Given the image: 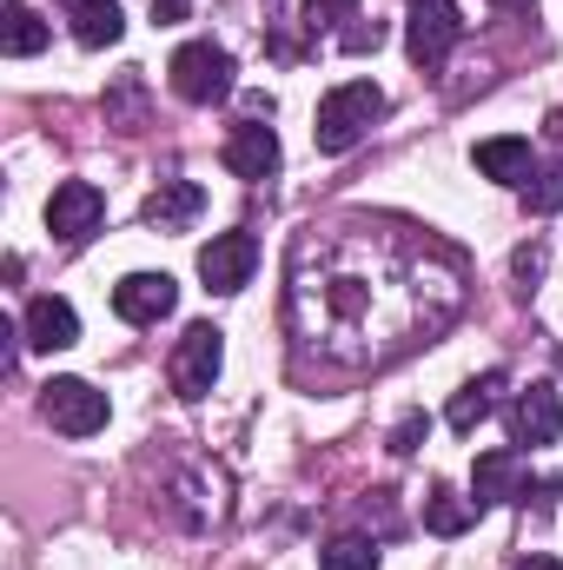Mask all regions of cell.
<instances>
[{"mask_svg": "<svg viewBox=\"0 0 563 570\" xmlns=\"http://www.w3.org/2000/svg\"><path fill=\"white\" fill-rule=\"evenodd\" d=\"M464 305V259L392 219L312 226L292 246L285 318L305 358L318 365H385L412 345H431Z\"/></svg>", "mask_w": 563, "mask_h": 570, "instance_id": "6da1fadb", "label": "cell"}, {"mask_svg": "<svg viewBox=\"0 0 563 570\" xmlns=\"http://www.w3.org/2000/svg\"><path fill=\"white\" fill-rule=\"evenodd\" d=\"M372 120H385V87L378 80H345L318 100V120H312V146L318 153H352V146L372 134Z\"/></svg>", "mask_w": 563, "mask_h": 570, "instance_id": "7a4b0ae2", "label": "cell"}, {"mask_svg": "<svg viewBox=\"0 0 563 570\" xmlns=\"http://www.w3.org/2000/svg\"><path fill=\"white\" fill-rule=\"evenodd\" d=\"M166 80H172V94H179L186 107H213V100L233 94V53L213 47V40H186V47L172 53Z\"/></svg>", "mask_w": 563, "mask_h": 570, "instance_id": "3957f363", "label": "cell"}, {"mask_svg": "<svg viewBox=\"0 0 563 570\" xmlns=\"http://www.w3.org/2000/svg\"><path fill=\"white\" fill-rule=\"evenodd\" d=\"M40 419L53 431H67V438H93V431H107L113 405H107V392H93L87 379H47V385H40Z\"/></svg>", "mask_w": 563, "mask_h": 570, "instance_id": "277c9868", "label": "cell"}, {"mask_svg": "<svg viewBox=\"0 0 563 570\" xmlns=\"http://www.w3.org/2000/svg\"><path fill=\"white\" fill-rule=\"evenodd\" d=\"M464 40V13L457 0H412V20H405V47L424 73H437L451 60V47Z\"/></svg>", "mask_w": 563, "mask_h": 570, "instance_id": "5b68a950", "label": "cell"}, {"mask_svg": "<svg viewBox=\"0 0 563 570\" xmlns=\"http://www.w3.org/2000/svg\"><path fill=\"white\" fill-rule=\"evenodd\" d=\"M219 365H226V332L219 325H186V338L172 345V392L179 399H206L213 392V379H219Z\"/></svg>", "mask_w": 563, "mask_h": 570, "instance_id": "8992f818", "label": "cell"}, {"mask_svg": "<svg viewBox=\"0 0 563 570\" xmlns=\"http://www.w3.org/2000/svg\"><path fill=\"white\" fill-rule=\"evenodd\" d=\"M100 219H107V199H100L93 179H60V186H53V199H47V233H53L60 246H87V239L100 233Z\"/></svg>", "mask_w": 563, "mask_h": 570, "instance_id": "52a82bcc", "label": "cell"}, {"mask_svg": "<svg viewBox=\"0 0 563 570\" xmlns=\"http://www.w3.org/2000/svg\"><path fill=\"white\" fill-rule=\"evenodd\" d=\"M253 266H259V239L253 233H213L199 246V279H206V292H239V285L253 279Z\"/></svg>", "mask_w": 563, "mask_h": 570, "instance_id": "ba28073f", "label": "cell"}, {"mask_svg": "<svg viewBox=\"0 0 563 570\" xmlns=\"http://www.w3.org/2000/svg\"><path fill=\"white\" fill-rule=\"evenodd\" d=\"M524 491H531V464H524L517 444L484 451V458L471 464V504H477V511H484V504H511V498H524Z\"/></svg>", "mask_w": 563, "mask_h": 570, "instance_id": "9c48e42d", "label": "cell"}, {"mask_svg": "<svg viewBox=\"0 0 563 570\" xmlns=\"http://www.w3.org/2000/svg\"><path fill=\"white\" fill-rule=\"evenodd\" d=\"M172 305H179V285L166 273H127L113 285V312L127 325H159V318H172Z\"/></svg>", "mask_w": 563, "mask_h": 570, "instance_id": "30bf717a", "label": "cell"}, {"mask_svg": "<svg viewBox=\"0 0 563 570\" xmlns=\"http://www.w3.org/2000/svg\"><path fill=\"white\" fill-rule=\"evenodd\" d=\"M557 438H563L557 385H531V392H517V405H511V444L524 451V444H557Z\"/></svg>", "mask_w": 563, "mask_h": 570, "instance_id": "8fae6325", "label": "cell"}, {"mask_svg": "<svg viewBox=\"0 0 563 570\" xmlns=\"http://www.w3.org/2000/svg\"><path fill=\"white\" fill-rule=\"evenodd\" d=\"M20 338L33 345V352H67V345H80V312L67 305V298H33L27 305V318H20Z\"/></svg>", "mask_w": 563, "mask_h": 570, "instance_id": "7c38bea8", "label": "cell"}, {"mask_svg": "<svg viewBox=\"0 0 563 570\" xmlns=\"http://www.w3.org/2000/svg\"><path fill=\"white\" fill-rule=\"evenodd\" d=\"M226 173H233V179H273V173H279V134L259 127V120L233 127V134H226Z\"/></svg>", "mask_w": 563, "mask_h": 570, "instance_id": "4fadbf2b", "label": "cell"}, {"mask_svg": "<svg viewBox=\"0 0 563 570\" xmlns=\"http://www.w3.org/2000/svg\"><path fill=\"white\" fill-rule=\"evenodd\" d=\"M477 173L484 179H497V186H531V173H537V153L524 134H497V140H477Z\"/></svg>", "mask_w": 563, "mask_h": 570, "instance_id": "5bb4252c", "label": "cell"}, {"mask_svg": "<svg viewBox=\"0 0 563 570\" xmlns=\"http://www.w3.org/2000/svg\"><path fill=\"white\" fill-rule=\"evenodd\" d=\"M146 226H159V233H179V226H192L199 213H206V193L192 186V179H159L152 193H146Z\"/></svg>", "mask_w": 563, "mask_h": 570, "instance_id": "9a60e30c", "label": "cell"}, {"mask_svg": "<svg viewBox=\"0 0 563 570\" xmlns=\"http://www.w3.org/2000/svg\"><path fill=\"white\" fill-rule=\"evenodd\" d=\"M67 20H73V40L80 47H113L127 33V13L113 0H67Z\"/></svg>", "mask_w": 563, "mask_h": 570, "instance_id": "2e32d148", "label": "cell"}, {"mask_svg": "<svg viewBox=\"0 0 563 570\" xmlns=\"http://www.w3.org/2000/svg\"><path fill=\"white\" fill-rule=\"evenodd\" d=\"M497 392H504V372H484V379H471L451 405H444V425L451 431H477L491 412H497Z\"/></svg>", "mask_w": 563, "mask_h": 570, "instance_id": "e0dca14e", "label": "cell"}, {"mask_svg": "<svg viewBox=\"0 0 563 570\" xmlns=\"http://www.w3.org/2000/svg\"><path fill=\"white\" fill-rule=\"evenodd\" d=\"M0 47H7L13 60L40 53V47H47V20H40L27 0H7V13H0Z\"/></svg>", "mask_w": 563, "mask_h": 570, "instance_id": "ac0fdd59", "label": "cell"}, {"mask_svg": "<svg viewBox=\"0 0 563 570\" xmlns=\"http://www.w3.org/2000/svg\"><path fill=\"white\" fill-rule=\"evenodd\" d=\"M471 518H477V504H464L451 484H431V498H424V524H431L437 538H464Z\"/></svg>", "mask_w": 563, "mask_h": 570, "instance_id": "d6986e66", "label": "cell"}, {"mask_svg": "<svg viewBox=\"0 0 563 570\" xmlns=\"http://www.w3.org/2000/svg\"><path fill=\"white\" fill-rule=\"evenodd\" d=\"M318 570H378V544L358 538V531H345V538H332L318 551Z\"/></svg>", "mask_w": 563, "mask_h": 570, "instance_id": "ffe728a7", "label": "cell"}, {"mask_svg": "<svg viewBox=\"0 0 563 570\" xmlns=\"http://www.w3.org/2000/svg\"><path fill=\"white\" fill-rule=\"evenodd\" d=\"M524 206H531V213H557L563 206V159L557 166H544V173L524 186Z\"/></svg>", "mask_w": 563, "mask_h": 570, "instance_id": "44dd1931", "label": "cell"}, {"mask_svg": "<svg viewBox=\"0 0 563 570\" xmlns=\"http://www.w3.org/2000/svg\"><path fill=\"white\" fill-rule=\"evenodd\" d=\"M424 438H431V419H424V412H405V419H398V431H392V458H412Z\"/></svg>", "mask_w": 563, "mask_h": 570, "instance_id": "7402d4cb", "label": "cell"}, {"mask_svg": "<svg viewBox=\"0 0 563 570\" xmlns=\"http://www.w3.org/2000/svg\"><path fill=\"white\" fill-rule=\"evenodd\" d=\"M338 47H345V53H378V47H385V20H358V27H345Z\"/></svg>", "mask_w": 563, "mask_h": 570, "instance_id": "603a6c76", "label": "cell"}, {"mask_svg": "<svg viewBox=\"0 0 563 570\" xmlns=\"http://www.w3.org/2000/svg\"><path fill=\"white\" fill-rule=\"evenodd\" d=\"M358 0H305V27H338Z\"/></svg>", "mask_w": 563, "mask_h": 570, "instance_id": "cb8c5ba5", "label": "cell"}, {"mask_svg": "<svg viewBox=\"0 0 563 570\" xmlns=\"http://www.w3.org/2000/svg\"><path fill=\"white\" fill-rule=\"evenodd\" d=\"M544 266H551V253H544V246H517V259H511V273H517V279H524V285L537 279Z\"/></svg>", "mask_w": 563, "mask_h": 570, "instance_id": "d4e9b609", "label": "cell"}, {"mask_svg": "<svg viewBox=\"0 0 563 570\" xmlns=\"http://www.w3.org/2000/svg\"><path fill=\"white\" fill-rule=\"evenodd\" d=\"M192 13V0H152V20L159 27H172V20H186Z\"/></svg>", "mask_w": 563, "mask_h": 570, "instance_id": "484cf974", "label": "cell"}, {"mask_svg": "<svg viewBox=\"0 0 563 570\" xmlns=\"http://www.w3.org/2000/svg\"><path fill=\"white\" fill-rule=\"evenodd\" d=\"M517 570H563V564H557V558H524Z\"/></svg>", "mask_w": 563, "mask_h": 570, "instance_id": "4316f807", "label": "cell"}, {"mask_svg": "<svg viewBox=\"0 0 563 570\" xmlns=\"http://www.w3.org/2000/svg\"><path fill=\"white\" fill-rule=\"evenodd\" d=\"M491 7H504V13H524V7H537V0H491Z\"/></svg>", "mask_w": 563, "mask_h": 570, "instance_id": "83f0119b", "label": "cell"}]
</instances>
